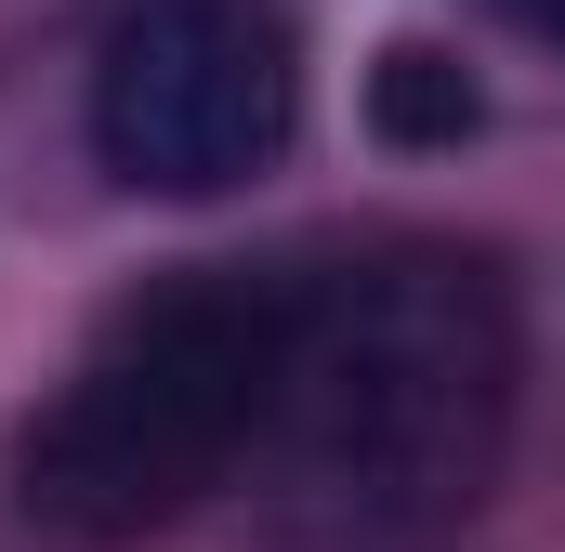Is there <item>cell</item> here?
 Segmentation results:
<instances>
[{"label":"cell","mask_w":565,"mask_h":552,"mask_svg":"<svg viewBox=\"0 0 565 552\" xmlns=\"http://www.w3.org/2000/svg\"><path fill=\"white\" fill-rule=\"evenodd\" d=\"M513 395L526 329L487 251H302L277 421L237 500L264 513V552H447L513 460Z\"/></svg>","instance_id":"6da1fadb"},{"label":"cell","mask_w":565,"mask_h":552,"mask_svg":"<svg viewBox=\"0 0 565 552\" xmlns=\"http://www.w3.org/2000/svg\"><path fill=\"white\" fill-rule=\"evenodd\" d=\"M289 316H302V251L171 264L158 289H132L66 355L40 421L13 434V513L66 552H119L184 527L224 487H250V447L277 421V369H289Z\"/></svg>","instance_id":"7a4b0ae2"},{"label":"cell","mask_w":565,"mask_h":552,"mask_svg":"<svg viewBox=\"0 0 565 552\" xmlns=\"http://www.w3.org/2000/svg\"><path fill=\"white\" fill-rule=\"evenodd\" d=\"M302 132L289 0H132L93 40V158L132 198H224Z\"/></svg>","instance_id":"3957f363"},{"label":"cell","mask_w":565,"mask_h":552,"mask_svg":"<svg viewBox=\"0 0 565 552\" xmlns=\"http://www.w3.org/2000/svg\"><path fill=\"white\" fill-rule=\"evenodd\" d=\"M382 132H408V145H460L473 132V79L447 66V53H382Z\"/></svg>","instance_id":"277c9868"},{"label":"cell","mask_w":565,"mask_h":552,"mask_svg":"<svg viewBox=\"0 0 565 552\" xmlns=\"http://www.w3.org/2000/svg\"><path fill=\"white\" fill-rule=\"evenodd\" d=\"M513 13H526V26H540V40H565V0H513Z\"/></svg>","instance_id":"5b68a950"}]
</instances>
